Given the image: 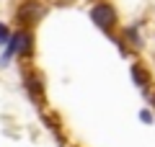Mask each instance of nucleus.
Wrapping results in <instances>:
<instances>
[{
	"label": "nucleus",
	"mask_w": 155,
	"mask_h": 147,
	"mask_svg": "<svg viewBox=\"0 0 155 147\" xmlns=\"http://www.w3.org/2000/svg\"><path fill=\"white\" fill-rule=\"evenodd\" d=\"M16 54H21V57H28L31 54V36H28L26 31H16L11 39H8V49H5V54H3V65H8L11 62V57H16Z\"/></svg>",
	"instance_id": "obj_1"
},
{
	"label": "nucleus",
	"mask_w": 155,
	"mask_h": 147,
	"mask_svg": "<svg viewBox=\"0 0 155 147\" xmlns=\"http://www.w3.org/2000/svg\"><path fill=\"white\" fill-rule=\"evenodd\" d=\"M91 21H93L98 28L109 31V28L114 26V21H116V13H114V8H111L109 3H98V5L91 8Z\"/></svg>",
	"instance_id": "obj_2"
},
{
	"label": "nucleus",
	"mask_w": 155,
	"mask_h": 147,
	"mask_svg": "<svg viewBox=\"0 0 155 147\" xmlns=\"http://www.w3.org/2000/svg\"><path fill=\"white\" fill-rule=\"evenodd\" d=\"M8 39H11V31H8V26H5V23H0V44H3V41H8Z\"/></svg>",
	"instance_id": "obj_3"
},
{
	"label": "nucleus",
	"mask_w": 155,
	"mask_h": 147,
	"mask_svg": "<svg viewBox=\"0 0 155 147\" xmlns=\"http://www.w3.org/2000/svg\"><path fill=\"white\" fill-rule=\"evenodd\" d=\"M132 75H134V83H137V85H145V75H142V70H137V67H134Z\"/></svg>",
	"instance_id": "obj_4"
},
{
	"label": "nucleus",
	"mask_w": 155,
	"mask_h": 147,
	"mask_svg": "<svg viewBox=\"0 0 155 147\" xmlns=\"http://www.w3.org/2000/svg\"><path fill=\"white\" fill-rule=\"evenodd\" d=\"M140 116H142V121H145V124H150V121H153V119H150V111H142Z\"/></svg>",
	"instance_id": "obj_5"
}]
</instances>
